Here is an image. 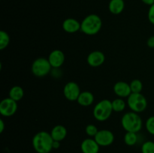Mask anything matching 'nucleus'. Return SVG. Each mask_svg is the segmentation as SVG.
Here are the masks:
<instances>
[{
  "mask_svg": "<svg viewBox=\"0 0 154 153\" xmlns=\"http://www.w3.org/2000/svg\"><path fill=\"white\" fill-rule=\"evenodd\" d=\"M32 146L37 153H50L52 151L54 140L51 133L45 130L38 132L32 138Z\"/></svg>",
  "mask_w": 154,
  "mask_h": 153,
  "instance_id": "nucleus-1",
  "label": "nucleus"
},
{
  "mask_svg": "<svg viewBox=\"0 0 154 153\" xmlns=\"http://www.w3.org/2000/svg\"><path fill=\"white\" fill-rule=\"evenodd\" d=\"M102 27V19L95 14L87 15L81 22V31L87 35H95L99 32Z\"/></svg>",
  "mask_w": 154,
  "mask_h": 153,
  "instance_id": "nucleus-2",
  "label": "nucleus"
},
{
  "mask_svg": "<svg viewBox=\"0 0 154 153\" xmlns=\"http://www.w3.org/2000/svg\"><path fill=\"white\" fill-rule=\"evenodd\" d=\"M121 125L126 132L138 133L142 128L143 122L138 113L131 111L122 116Z\"/></svg>",
  "mask_w": 154,
  "mask_h": 153,
  "instance_id": "nucleus-3",
  "label": "nucleus"
},
{
  "mask_svg": "<svg viewBox=\"0 0 154 153\" xmlns=\"http://www.w3.org/2000/svg\"><path fill=\"white\" fill-rule=\"evenodd\" d=\"M113 112L114 110L111 100L103 99L95 105L93 110V115L97 121L105 122L111 117Z\"/></svg>",
  "mask_w": 154,
  "mask_h": 153,
  "instance_id": "nucleus-4",
  "label": "nucleus"
},
{
  "mask_svg": "<svg viewBox=\"0 0 154 153\" xmlns=\"http://www.w3.org/2000/svg\"><path fill=\"white\" fill-rule=\"evenodd\" d=\"M127 106L132 112H142L147 106V98L141 93H132L127 98Z\"/></svg>",
  "mask_w": 154,
  "mask_h": 153,
  "instance_id": "nucleus-5",
  "label": "nucleus"
},
{
  "mask_svg": "<svg viewBox=\"0 0 154 153\" xmlns=\"http://www.w3.org/2000/svg\"><path fill=\"white\" fill-rule=\"evenodd\" d=\"M52 66L50 64L48 58L40 57L35 60L32 64L31 70L33 75L37 77H44L51 71Z\"/></svg>",
  "mask_w": 154,
  "mask_h": 153,
  "instance_id": "nucleus-6",
  "label": "nucleus"
},
{
  "mask_svg": "<svg viewBox=\"0 0 154 153\" xmlns=\"http://www.w3.org/2000/svg\"><path fill=\"white\" fill-rule=\"evenodd\" d=\"M17 108V102L9 97L2 99L0 102V114L2 116H12L16 113Z\"/></svg>",
  "mask_w": 154,
  "mask_h": 153,
  "instance_id": "nucleus-7",
  "label": "nucleus"
},
{
  "mask_svg": "<svg viewBox=\"0 0 154 153\" xmlns=\"http://www.w3.org/2000/svg\"><path fill=\"white\" fill-rule=\"evenodd\" d=\"M81 92L80 86L74 81L68 82L63 88V94L69 101H77Z\"/></svg>",
  "mask_w": 154,
  "mask_h": 153,
  "instance_id": "nucleus-8",
  "label": "nucleus"
},
{
  "mask_svg": "<svg viewBox=\"0 0 154 153\" xmlns=\"http://www.w3.org/2000/svg\"><path fill=\"white\" fill-rule=\"evenodd\" d=\"M94 139L100 146H109L114 142V134L111 130L102 129V130H99Z\"/></svg>",
  "mask_w": 154,
  "mask_h": 153,
  "instance_id": "nucleus-9",
  "label": "nucleus"
},
{
  "mask_svg": "<svg viewBox=\"0 0 154 153\" xmlns=\"http://www.w3.org/2000/svg\"><path fill=\"white\" fill-rule=\"evenodd\" d=\"M48 61L53 68H59L65 62V54L60 50H54L50 52L48 56Z\"/></svg>",
  "mask_w": 154,
  "mask_h": 153,
  "instance_id": "nucleus-10",
  "label": "nucleus"
},
{
  "mask_svg": "<svg viewBox=\"0 0 154 153\" xmlns=\"http://www.w3.org/2000/svg\"><path fill=\"white\" fill-rule=\"evenodd\" d=\"M105 61V56L102 51L95 50L90 52L87 58V64L93 68L102 65Z\"/></svg>",
  "mask_w": 154,
  "mask_h": 153,
  "instance_id": "nucleus-11",
  "label": "nucleus"
},
{
  "mask_svg": "<svg viewBox=\"0 0 154 153\" xmlns=\"http://www.w3.org/2000/svg\"><path fill=\"white\" fill-rule=\"evenodd\" d=\"M113 89H114L116 95L118 98H128L132 94L130 85L126 82H124V81H118V82H116L114 84Z\"/></svg>",
  "mask_w": 154,
  "mask_h": 153,
  "instance_id": "nucleus-12",
  "label": "nucleus"
},
{
  "mask_svg": "<svg viewBox=\"0 0 154 153\" xmlns=\"http://www.w3.org/2000/svg\"><path fill=\"white\" fill-rule=\"evenodd\" d=\"M100 146L94 138L89 137L84 140L81 144V149L83 153H99Z\"/></svg>",
  "mask_w": 154,
  "mask_h": 153,
  "instance_id": "nucleus-13",
  "label": "nucleus"
},
{
  "mask_svg": "<svg viewBox=\"0 0 154 153\" xmlns=\"http://www.w3.org/2000/svg\"><path fill=\"white\" fill-rule=\"evenodd\" d=\"M63 28L67 33H75L81 30V22L74 18H67L63 21Z\"/></svg>",
  "mask_w": 154,
  "mask_h": 153,
  "instance_id": "nucleus-14",
  "label": "nucleus"
},
{
  "mask_svg": "<svg viewBox=\"0 0 154 153\" xmlns=\"http://www.w3.org/2000/svg\"><path fill=\"white\" fill-rule=\"evenodd\" d=\"M67 129L62 124H57L54 126L51 131V135L53 140L56 141H63L67 136Z\"/></svg>",
  "mask_w": 154,
  "mask_h": 153,
  "instance_id": "nucleus-15",
  "label": "nucleus"
},
{
  "mask_svg": "<svg viewBox=\"0 0 154 153\" xmlns=\"http://www.w3.org/2000/svg\"><path fill=\"white\" fill-rule=\"evenodd\" d=\"M77 102L82 106H89L94 102V95L89 91L81 92Z\"/></svg>",
  "mask_w": 154,
  "mask_h": 153,
  "instance_id": "nucleus-16",
  "label": "nucleus"
},
{
  "mask_svg": "<svg viewBox=\"0 0 154 153\" xmlns=\"http://www.w3.org/2000/svg\"><path fill=\"white\" fill-rule=\"evenodd\" d=\"M124 0H111L108 4V10L114 15L121 14L124 10Z\"/></svg>",
  "mask_w": 154,
  "mask_h": 153,
  "instance_id": "nucleus-17",
  "label": "nucleus"
},
{
  "mask_svg": "<svg viewBox=\"0 0 154 153\" xmlns=\"http://www.w3.org/2000/svg\"><path fill=\"white\" fill-rule=\"evenodd\" d=\"M24 90L20 86H14L11 87L9 91V98L14 100L15 101L18 102L23 98Z\"/></svg>",
  "mask_w": 154,
  "mask_h": 153,
  "instance_id": "nucleus-18",
  "label": "nucleus"
},
{
  "mask_svg": "<svg viewBox=\"0 0 154 153\" xmlns=\"http://www.w3.org/2000/svg\"><path fill=\"white\" fill-rule=\"evenodd\" d=\"M111 104H112L113 110L116 112H123L126 109V104H127V103L121 98H117L111 101Z\"/></svg>",
  "mask_w": 154,
  "mask_h": 153,
  "instance_id": "nucleus-19",
  "label": "nucleus"
},
{
  "mask_svg": "<svg viewBox=\"0 0 154 153\" xmlns=\"http://www.w3.org/2000/svg\"><path fill=\"white\" fill-rule=\"evenodd\" d=\"M124 142L129 146H133L138 142V136L135 132H126L123 138Z\"/></svg>",
  "mask_w": 154,
  "mask_h": 153,
  "instance_id": "nucleus-20",
  "label": "nucleus"
},
{
  "mask_svg": "<svg viewBox=\"0 0 154 153\" xmlns=\"http://www.w3.org/2000/svg\"><path fill=\"white\" fill-rule=\"evenodd\" d=\"M10 43V36L5 31H0V50H3Z\"/></svg>",
  "mask_w": 154,
  "mask_h": 153,
  "instance_id": "nucleus-21",
  "label": "nucleus"
},
{
  "mask_svg": "<svg viewBox=\"0 0 154 153\" xmlns=\"http://www.w3.org/2000/svg\"><path fill=\"white\" fill-rule=\"evenodd\" d=\"M132 93H141L143 89V83L140 80H133L129 83Z\"/></svg>",
  "mask_w": 154,
  "mask_h": 153,
  "instance_id": "nucleus-22",
  "label": "nucleus"
},
{
  "mask_svg": "<svg viewBox=\"0 0 154 153\" xmlns=\"http://www.w3.org/2000/svg\"><path fill=\"white\" fill-rule=\"evenodd\" d=\"M141 153H154V142L148 140L144 142L141 146Z\"/></svg>",
  "mask_w": 154,
  "mask_h": 153,
  "instance_id": "nucleus-23",
  "label": "nucleus"
},
{
  "mask_svg": "<svg viewBox=\"0 0 154 153\" xmlns=\"http://www.w3.org/2000/svg\"><path fill=\"white\" fill-rule=\"evenodd\" d=\"M99 130H98V128L96 127L95 124H90L88 125H87L85 128V132L87 134V136H89L90 137H95V136L96 135V134L98 133Z\"/></svg>",
  "mask_w": 154,
  "mask_h": 153,
  "instance_id": "nucleus-24",
  "label": "nucleus"
},
{
  "mask_svg": "<svg viewBox=\"0 0 154 153\" xmlns=\"http://www.w3.org/2000/svg\"><path fill=\"white\" fill-rule=\"evenodd\" d=\"M145 128L149 134L154 136V116H150L146 120Z\"/></svg>",
  "mask_w": 154,
  "mask_h": 153,
  "instance_id": "nucleus-25",
  "label": "nucleus"
},
{
  "mask_svg": "<svg viewBox=\"0 0 154 153\" xmlns=\"http://www.w3.org/2000/svg\"><path fill=\"white\" fill-rule=\"evenodd\" d=\"M147 18H148L149 22L154 25V4L150 6L148 13H147Z\"/></svg>",
  "mask_w": 154,
  "mask_h": 153,
  "instance_id": "nucleus-26",
  "label": "nucleus"
},
{
  "mask_svg": "<svg viewBox=\"0 0 154 153\" xmlns=\"http://www.w3.org/2000/svg\"><path fill=\"white\" fill-rule=\"evenodd\" d=\"M147 45L148 47L150 48H154V35L150 36L147 40Z\"/></svg>",
  "mask_w": 154,
  "mask_h": 153,
  "instance_id": "nucleus-27",
  "label": "nucleus"
},
{
  "mask_svg": "<svg viewBox=\"0 0 154 153\" xmlns=\"http://www.w3.org/2000/svg\"><path fill=\"white\" fill-rule=\"evenodd\" d=\"M60 147V141L54 140V143H53V148H54V149H58Z\"/></svg>",
  "mask_w": 154,
  "mask_h": 153,
  "instance_id": "nucleus-28",
  "label": "nucleus"
},
{
  "mask_svg": "<svg viewBox=\"0 0 154 153\" xmlns=\"http://www.w3.org/2000/svg\"><path fill=\"white\" fill-rule=\"evenodd\" d=\"M141 2H142L144 4L149 6H151L152 4H154V0H141Z\"/></svg>",
  "mask_w": 154,
  "mask_h": 153,
  "instance_id": "nucleus-29",
  "label": "nucleus"
},
{
  "mask_svg": "<svg viewBox=\"0 0 154 153\" xmlns=\"http://www.w3.org/2000/svg\"><path fill=\"white\" fill-rule=\"evenodd\" d=\"M5 129V122L2 119L0 120V133H2Z\"/></svg>",
  "mask_w": 154,
  "mask_h": 153,
  "instance_id": "nucleus-30",
  "label": "nucleus"
}]
</instances>
